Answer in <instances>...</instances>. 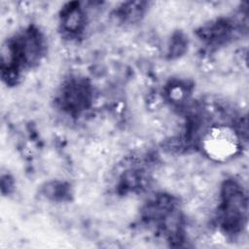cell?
Here are the masks:
<instances>
[{"label":"cell","instance_id":"1","mask_svg":"<svg viewBox=\"0 0 249 249\" xmlns=\"http://www.w3.org/2000/svg\"><path fill=\"white\" fill-rule=\"evenodd\" d=\"M201 147L211 160L227 161L238 154L240 140L237 132L226 124H217L205 131Z\"/></svg>","mask_w":249,"mask_h":249}]
</instances>
